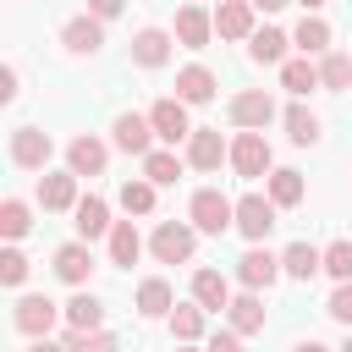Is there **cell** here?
Returning a JSON list of instances; mask_svg holds the SVG:
<instances>
[{"mask_svg":"<svg viewBox=\"0 0 352 352\" xmlns=\"http://www.w3.org/2000/svg\"><path fill=\"white\" fill-rule=\"evenodd\" d=\"M187 220H192V231H204V236H226V231H236V204H231L220 187H198L192 204H187Z\"/></svg>","mask_w":352,"mask_h":352,"instance_id":"obj_1","label":"cell"},{"mask_svg":"<svg viewBox=\"0 0 352 352\" xmlns=\"http://www.w3.org/2000/svg\"><path fill=\"white\" fill-rule=\"evenodd\" d=\"M231 126H242V132H264L270 121H275V99L264 94V88H242V94H231Z\"/></svg>","mask_w":352,"mask_h":352,"instance_id":"obj_2","label":"cell"},{"mask_svg":"<svg viewBox=\"0 0 352 352\" xmlns=\"http://www.w3.org/2000/svg\"><path fill=\"white\" fill-rule=\"evenodd\" d=\"M148 248H154L160 264H187L192 248H198V236H192V226H182V220H160L154 236H148Z\"/></svg>","mask_w":352,"mask_h":352,"instance_id":"obj_3","label":"cell"},{"mask_svg":"<svg viewBox=\"0 0 352 352\" xmlns=\"http://www.w3.org/2000/svg\"><path fill=\"white\" fill-rule=\"evenodd\" d=\"M60 314H66V308H55L50 297H38V292H33V297H16V308H11V324H16L22 336L44 341V336L55 330V319H60Z\"/></svg>","mask_w":352,"mask_h":352,"instance_id":"obj_4","label":"cell"},{"mask_svg":"<svg viewBox=\"0 0 352 352\" xmlns=\"http://www.w3.org/2000/svg\"><path fill=\"white\" fill-rule=\"evenodd\" d=\"M231 170L236 176H270V143H264V132H236L231 138Z\"/></svg>","mask_w":352,"mask_h":352,"instance_id":"obj_5","label":"cell"},{"mask_svg":"<svg viewBox=\"0 0 352 352\" xmlns=\"http://www.w3.org/2000/svg\"><path fill=\"white\" fill-rule=\"evenodd\" d=\"M236 231L258 248L270 231H275V204L264 198V192H248V198H236Z\"/></svg>","mask_w":352,"mask_h":352,"instance_id":"obj_6","label":"cell"},{"mask_svg":"<svg viewBox=\"0 0 352 352\" xmlns=\"http://www.w3.org/2000/svg\"><path fill=\"white\" fill-rule=\"evenodd\" d=\"M148 121H154V138L160 143H187L192 138V121H187V104L182 99H154L148 104Z\"/></svg>","mask_w":352,"mask_h":352,"instance_id":"obj_7","label":"cell"},{"mask_svg":"<svg viewBox=\"0 0 352 352\" xmlns=\"http://www.w3.org/2000/svg\"><path fill=\"white\" fill-rule=\"evenodd\" d=\"M50 132H38V126H16L11 132V165L16 170H44L50 165Z\"/></svg>","mask_w":352,"mask_h":352,"instance_id":"obj_8","label":"cell"},{"mask_svg":"<svg viewBox=\"0 0 352 352\" xmlns=\"http://www.w3.org/2000/svg\"><path fill=\"white\" fill-rule=\"evenodd\" d=\"M220 160H231V143L220 138V126H192V138H187V165H192V170H220Z\"/></svg>","mask_w":352,"mask_h":352,"instance_id":"obj_9","label":"cell"},{"mask_svg":"<svg viewBox=\"0 0 352 352\" xmlns=\"http://www.w3.org/2000/svg\"><path fill=\"white\" fill-rule=\"evenodd\" d=\"M280 275H286L280 258L264 253V248H248V253L236 258V280H242V292H264V286H275Z\"/></svg>","mask_w":352,"mask_h":352,"instance_id":"obj_10","label":"cell"},{"mask_svg":"<svg viewBox=\"0 0 352 352\" xmlns=\"http://www.w3.org/2000/svg\"><path fill=\"white\" fill-rule=\"evenodd\" d=\"M110 132H116V148H126V154H138V160H143V154H154V121H148V116L121 110Z\"/></svg>","mask_w":352,"mask_h":352,"instance_id":"obj_11","label":"cell"},{"mask_svg":"<svg viewBox=\"0 0 352 352\" xmlns=\"http://www.w3.org/2000/svg\"><path fill=\"white\" fill-rule=\"evenodd\" d=\"M104 160H110V148H104L94 132H82V138L66 143V170H72V176H99Z\"/></svg>","mask_w":352,"mask_h":352,"instance_id":"obj_12","label":"cell"},{"mask_svg":"<svg viewBox=\"0 0 352 352\" xmlns=\"http://www.w3.org/2000/svg\"><path fill=\"white\" fill-rule=\"evenodd\" d=\"M72 226H77V242H94V236H110V231H116L110 204H104V198H94V192L72 209Z\"/></svg>","mask_w":352,"mask_h":352,"instance_id":"obj_13","label":"cell"},{"mask_svg":"<svg viewBox=\"0 0 352 352\" xmlns=\"http://www.w3.org/2000/svg\"><path fill=\"white\" fill-rule=\"evenodd\" d=\"M176 38H182L187 50H209V38H214V11L182 6V11H176Z\"/></svg>","mask_w":352,"mask_h":352,"instance_id":"obj_14","label":"cell"},{"mask_svg":"<svg viewBox=\"0 0 352 352\" xmlns=\"http://www.w3.org/2000/svg\"><path fill=\"white\" fill-rule=\"evenodd\" d=\"M55 275H60L66 286H88V275H94L88 242H60V248H55Z\"/></svg>","mask_w":352,"mask_h":352,"instance_id":"obj_15","label":"cell"},{"mask_svg":"<svg viewBox=\"0 0 352 352\" xmlns=\"http://www.w3.org/2000/svg\"><path fill=\"white\" fill-rule=\"evenodd\" d=\"M214 33L220 38H253L258 28H253V6L248 0H220L214 6Z\"/></svg>","mask_w":352,"mask_h":352,"instance_id":"obj_16","label":"cell"},{"mask_svg":"<svg viewBox=\"0 0 352 352\" xmlns=\"http://www.w3.org/2000/svg\"><path fill=\"white\" fill-rule=\"evenodd\" d=\"M60 44H66V50H72V55H94V50H99V44H104V22H99V16H88V11H82V16H72V22H66V28H60Z\"/></svg>","mask_w":352,"mask_h":352,"instance_id":"obj_17","label":"cell"},{"mask_svg":"<svg viewBox=\"0 0 352 352\" xmlns=\"http://www.w3.org/2000/svg\"><path fill=\"white\" fill-rule=\"evenodd\" d=\"M38 204H44V209H77V204H82V198H77V176H72V170L38 176Z\"/></svg>","mask_w":352,"mask_h":352,"instance_id":"obj_18","label":"cell"},{"mask_svg":"<svg viewBox=\"0 0 352 352\" xmlns=\"http://www.w3.org/2000/svg\"><path fill=\"white\" fill-rule=\"evenodd\" d=\"M192 302H198L204 314L231 308V286H226V275H220V270H198V275H192Z\"/></svg>","mask_w":352,"mask_h":352,"instance_id":"obj_19","label":"cell"},{"mask_svg":"<svg viewBox=\"0 0 352 352\" xmlns=\"http://www.w3.org/2000/svg\"><path fill=\"white\" fill-rule=\"evenodd\" d=\"M176 99L182 104H209L214 99V72L209 66H182L176 72Z\"/></svg>","mask_w":352,"mask_h":352,"instance_id":"obj_20","label":"cell"},{"mask_svg":"<svg viewBox=\"0 0 352 352\" xmlns=\"http://www.w3.org/2000/svg\"><path fill=\"white\" fill-rule=\"evenodd\" d=\"M280 270H286L292 280H314V275L324 270V248H314V242H292V248L280 253Z\"/></svg>","mask_w":352,"mask_h":352,"instance_id":"obj_21","label":"cell"},{"mask_svg":"<svg viewBox=\"0 0 352 352\" xmlns=\"http://www.w3.org/2000/svg\"><path fill=\"white\" fill-rule=\"evenodd\" d=\"M170 308H176L170 280H165V275H148V280L138 286V314H143V319H170Z\"/></svg>","mask_w":352,"mask_h":352,"instance_id":"obj_22","label":"cell"},{"mask_svg":"<svg viewBox=\"0 0 352 352\" xmlns=\"http://www.w3.org/2000/svg\"><path fill=\"white\" fill-rule=\"evenodd\" d=\"M132 60L148 66V72L165 66V60H170V33H165V28H143V33L132 38Z\"/></svg>","mask_w":352,"mask_h":352,"instance_id":"obj_23","label":"cell"},{"mask_svg":"<svg viewBox=\"0 0 352 352\" xmlns=\"http://www.w3.org/2000/svg\"><path fill=\"white\" fill-rule=\"evenodd\" d=\"M226 319H231V330H236V336H258V330H264V302H258V292H242V297H231Z\"/></svg>","mask_w":352,"mask_h":352,"instance_id":"obj_24","label":"cell"},{"mask_svg":"<svg viewBox=\"0 0 352 352\" xmlns=\"http://www.w3.org/2000/svg\"><path fill=\"white\" fill-rule=\"evenodd\" d=\"M286 44H292V38H286L280 28H258V33L248 38V55H253L258 66H286Z\"/></svg>","mask_w":352,"mask_h":352,"instance_id":"obj_25","label":"cell"},{"mask_svg":"<svg viewBox=\"0 0 352 352\" xmlns=\"http://www.w3.org/2000/svg\"><path fill=\"white\" fill-rule=\"evenodd\" d=\"M302 192H308V187H302V170H286V165L270 170V204H275V209H297Z\"/></svg>","mask_w":352,"mask_h":352,"instance_id":"obj_26","label":"cell"},{"mask_svg":"<svg viewBox=\"0 0 352 352\" xmlns=\"http://www.w3.org/2000/svg\"><path fill=\"white\" fill-rule=\"evenodd\" d=\"M138 253H143V236H138V226H132V220H116V231H110V264L132 270V264H138Z\"/></svg>","mask_w":352,"mask_h":352,"instance_id":"obj_27","label":"cell"},{"mask_svg":"<svg viewBox=\"0 0 352 352\" xmlns=\"http://www.w3.org/2000/svg\"><path fill=\"white\" fill-rule=\"evenodd\" d=\"M66 324H72V330H104V302H99L94 292H77V297L66 302Z\"/></svg>","mask_w":352,"mask_h":352,"instance_id":"obj_28","label":"cell"},{"mask_svg":"<svg viewBox=\"0 0 352 352\" xmlns=\"http://www.w3.org/2000/svg\"><path fill=\"white\" fill-rule=\"evenodd\" d=\"M204 319H209V314H204L198 302H176V308H170V336H176L182 346H192V341L204 336Z\"/></svg>","mask_w":352,"mask_h":352,"instance_id":"obj_29","label":"cell"},{"mask_svg":"<svg viewBox=\"0 0 352 352\" xmlns=\"http://www.w3.org/2000/svg\"><path fill=\"white\" fill-rule=\"evenodd\" d=\"M292 44H297L302 55H324V50H330V22H324V16H302L297 33H292Z\"/></svg>","mask_w":352,"mask_h":352,"instance_id":"obj_30","label":"cell"},{"mask_svg":"<svg viewBox=\"0 0 352 352\" xmlns=\"http://www.w3.org/2000/svg\"><path fill=\"white\" fill-rule=\"evenodd\" d=\"M280 121H286V138H292V143H302V148H308V143H319V116H314L308 104H286V116H280Z\"/></svg>","mask_w":352,"mask_h":352,"instance_id":"obj_31","label":"cell"},{"mask_svg":"<svg viewBox=\"0 0 352 352\" xmlns=\"http://www.w3.org/2000/svg\"><path fill=\"white\" fill-rule=\"evenodd\" d=\"M60 346H66V352H121V341H116L110 330H72V324H66Z\"/></svg>","mask_w":352,"mask_h":352,"instance_id":"obj_32","label":"cell"},{"mask_svg":"<svg viewBox=\"0 0 352 352\" xmlns=\"http://www.w3.org/2000/svg\"><path fill=\"white\" fill-rule=\"evenodd\" d=\"M280 82H286L297 99H302V94H314V88H324V82H319V66H314L308 55H302V60H286V66H280Z\"/></svg>","mask_w":352,"mask_h":352,"instance_id":"obj_33","label":"cell"},{"mask_svg":"<svg viewBox=\"0 0 352 352\" xmlns=\"http://www.w3.org/2000/svg\"><path fill=\"white\" fill-rule=\"evenodd\" d=\"M28 231H33V209H28L22 198H6V204H0V236L16 242V236H28Z\"/></svg>","mask_w":352,"mask_h":352,"instance_id":"obj_34","label":"cell"},{"mask_svg":"<svg viewBox=\"0 0 352 352\" xmlns=\"http://www.w3.org/2000/svg\"><path fill=\"white\" fill-rule=\"evenodd\" d=\"M143 176H148L154 187H170V182L182 176V160H176L170 148H154V154H143Z\"/></svg>","mask_w":352,"mask_h":352,"instance_id":"obj_35","label":"cell"},{"mask_svg":"<svg viewBox=\"0 0 352 352\" xmlns=\"http://www.w3.org/2000/svg\"><path fill=\"white\" fill-rule=\"evenodd\" d=\"M319 82H324L330 94H341V88H352V55H341V50H330V55L319 60Z\"/></svg>","mask_w":352,"mask_h":352,"instance_id":"obj_36","label":"cell"},{"mask_svg":"<svg viewBox=\"0 0 352 352\" xmlns=\"http://www.w3.org/2000/svg\"><path fill=\"white\" fill-rule=\"evenodd\" d=\"M121 209H126V214H154V182H148V176L121 182Z\"/></svg>","mask_w":352,"mask_h":352,"instance_id":"obj_37","label":"cell"},{"mask_svg":"<svg viewBox=\"0 0 352 352\" xmlns=\"http://www.w3.org/2000/svg\"><path fill=\"white\" fill-rule=\"evenodd\" d=\"M324 275H336V280H352V242H346V236L324 248Z\"/></svg>","mask_w":352,"mask_h":352,"instance_id":"obj_38","label":"cell"},{"mask_svg":"<svg viewBox=\"0 0 352 352\" xmlns=\"http://www.w3.org/2000/svg\"><path fill=\"white\" fill-rule=\"evenodd\" d=\"M0 280H6V286H22V280H28V253H22V248H6V253H0Z\"/></svg>","mask_w":352,"mask_h":352,"instance_id":"obj_39","label":"cell"},{"mask_svg":"<svg viewBox=\"0 0 352 352\" xmlns=\"http://www.w3.org/2000/svg\"><path fill=\"white\" fill-rule=\"evenodd\" d=\"M324 314H330V319H341V324H352V280H341V286L330 292V302H324Z\"/></svg>","mask_w":352,"mask_h":352,"instance_id":"obj_40","label":"cell"},{"mask_svg":"<svg viewBox=\"0 0 352 352\" xmlns=\"http://www.w3.org/2000/svg\"><path fill=\"white\" fill-rule=\"evenodd\" d=\"M121 6H126V0H88V16L110 22V16H121Z\"/></svg>","mask_w":352,"mask_h":352,"instance_id":"obj_41","label":"cell"},{"mask_svg":"<svg viewBox=\"0 0 352 352\" xmlns=\"http://www.w3.org/2000/svg\"><path fill=\"white\" fill-rule=\"evenodd\" d=\"M209 352H242V336L236 330H220V336H209Z\"/></svg>","mask_w":352,"mask_h":352,"instance_id":"obj_42","label":"cell"},{"mask_svg":"<svg viewBox=\"0 0 352 352\" xmlns=\"http://www.w3.org/2000/svg\"><path fill=\"white\" fill-rule=\"evenodd\" d=\"M253 11H280V6H292V0H248Z\"/></svg>","mask_w":352,"mask_h":352,"instance_id":"obj_43","label":"cell"},{"mask_svg":"<svg viewBox=\"0 0 352 352\" xmlns=\"http://www.w3.org/2000/svg\"><path fill=\"white\" fill-rule=\"evenodd\" d=\"M292 352H330V346H324V341H297Z\"/></svg>","mask_w":352,"mask_h":352,"instance_id":"obj_44","label":"cell"},{"mask_svg":"<svg viewBox=\"0 0 352 352\" xmlns=\"http://www.w3.org/2000/svg\"><path fill=\"white\" fill-rule=\"evenodd\" d=\"M28 352H66V346H50V341H33Z\"/></svg>","mask_w":352,"mask_h":352,"instance_id":"obj_45","label":"cell"},{"mask_svg":"<svg viewBox=\"0 0 352 352\" xmlns=\"http://www.w3.org/2000/svg\"><path fill=\"white\" fill-rule=\"evenodd\" d=\"M297 6H308V11H319V6H330V0H297Z\"/></svg>","mask_w":352,"mask_h":352,"instance_id":"obj_46","label":"cell"},{"mask_svg":"<svg viewBox=\"0 0 352 352\" xmlns=\"http://www.w3.org/2000/svg\"><path fill=\"white\" fill-rule=\"evenodd\" d=\"M341 352H352V336H346V341H341Z\"/></svg>","mask_w":352,"mask_h":352,"instance_id":"obj_47","label":"cell"},{"mask_svg":"<svg viewBox=\"0 0 352 352\" xmlns=\"http://www.w3.org/2000/svg\"><path fill=\"white\" fill-rule=\"evenodd\" d=\"M176 352H192V346H176Z\"/></svg>","mask_w":352,"mask_h":352,"instance_id":"obj_48","label":"cell"},{"mask_svg":"<svg viewBox=\"0 0 352 352\" xmlns=\"http://www.w3.org/2000/svg\"><path fill=\"white\" fill-rule=\"evenodd\" d=\"M214 6H220V0H214Z\"/></svg>","mask_w":352,"mask_h":352,"instance_id":"obj_49","label":"cell"}]
</instances>
